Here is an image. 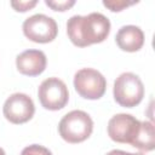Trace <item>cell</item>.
<instances>
[{
  "label": "cell",
  "mask_w": 155,
  "mask_h": 155,
  "mask_svg": "<svg viewBox=\"0 0 155 155\" xmlns=\"http://www.w3.org/2000/svg\"><path fill=\"white\" fill-rule=\"evenodd\" d=\"M110 33V21L101 12H91L87 16L75 15L67 22V34L78 47L103 42Z\"/></svg>",
  "instance_id": "obj_1"
},
{
  "label": "cell",
  "mask_w": 155,
  "mask_h": 155,
  "mask_svg": "<svg viewBox=\"0 0 155 155\" xmlns=\"http://www.w3.org/2000/svg\"><path fill=\"white\" fill-rule=\"evenodd\" d=\"M93 131V121L84 110L67 113L58 124L59 136L68 143L75 144L86 140Z\"/></svg>",
  "instance_id": "obj_2"
},
{
  "label": "cell",
  "mask_w": 155,
  "mask_h": 155,
  "mask_svg": "<svg viewBox=\"0 0 155 155\" xmlns=\"http://www.w3.org/2000/svg\"><path fill=\"white\" fill-rule=\"evenodd\" d=\"M113 94L115 102L125 108L138 105L144 97V85L138 75L133 73H122L114 81Z\"/></svg>",
  "instance_id": "obj_3"
},
{
  "label": "cell",
  "mask_w": 155,
  "mask_h": 155,
  "mask_svg": "<svg viewBox=\"0 0 155 155\" xmlns=\"http://www.w3.org/2000/svg\"><path fill=\"white\" fill-rule=\"evenodd\" d=\"M23 34L33 42L47 44L56 39L58 34V25L52 17L44 13H36L24 19Z\"/></svg>",
  "instance_id": "obj_4"
},
{
  "label": "cell",
  "mask_w": 155,
  "mask_h": 155,
  "mask_svg": "<svg viewBox=\"0 0 155 155\" xmlns=\"http://www.w3.org/2000/svg\"><path fill=\"white\" fill-rule=\"evenodd\" d=\"M74 87L82 98L99 99L105 93L107 80L98 70L82 68L74 75Z\"/></svg>",
  "instance_id": "obj_5"
},
{
  "label": "cell",
  "mask_w": 155,
  "mask_h": 155,
  "mask_svg": "<svg viewBox=\"0 0 155 155\" xmlns=\"http://www.w3.org/2000/svg\"><path fill=\"white\" fill-rule=\"evenodd\" d=\"M40 104L47 110L63 109L69 101V91L64 81L58 78L44 80L38 90Z\"/></svg>",
  "instance_id": "obj_6"
},
{
  "label": "cell",
  "mask_w": 155,
  "mask_h": 155,
  "mask_svg": "<svg viewBox=\"0 0 155 155\" xmlns=\"http://www.w3.org/2000/svg\"><path fill=\"white\" fill-rule=\"evenodd\" d=\"M140 127V121L131 114H116L114 115L107 126L108 136L116 143L131 144L134 142Z\"/></svg>",
  "instance_id": "obj_7"
},
{
  "label": "cell",
  "mask_w": 155,
  "mask_h": 155,
  "mask_svg": "<svg viewBox=\"0 0 155 155\" xmlns=\"http://www.w3.org/2000/svg\"><path fill=\"white\" fill-rule=\"evenodd\" d=\"M2 113L6 120L12 124L19 125L29 121L35 113L33 99L25 93H13L4 103Z\"/></svg>",
  "instance_id": "obj_8"
},
{
  "label": "cell",
  "mask_w": 155,
  "mask_h": 155,
  "mask_svg": "<svg viewBox=\"0 0 155 155\" xmlns=\"http://www.w3.org/2000/svg\"><path fill=\"white\" fill-rule=\"evenodd\" d=\"M47 64L46 54L41 50H25L16 57L17 70L27 76L40 75Z\"/></svg>",
  "instance_id": "obj_9"
},
{
  "label": "cell",
  "mask_w": 155,
  "mask_h": 155,
  "mask_svg": "<svg viewBox=\"0 0 155 155\" xmlns=\"http://www.w3.org/2000/svg\"><path fill=\"white\" fill-rule=\"evenodd\" d=\"M115 41L122 51L136 52L139 51L144 44V33L137 25H124L117 30Z\"/></svg>",
  "instance_id": "obj_10"
},
{
  "label": "cell",
  "mask_w": 155,
  "mask_h": 155,
  "mask_svg": "<svg viewBox=\"0 0 155 155\" xmlns=\"http://www.w3.org/2000/svg\"><path fill=\"white\" fill-rule=\"evenodd\" d=\"M132 147L143 150L151 151L155 148V130L151 121H142L139 132L132 143Z\"/></svg>",
  "instance_id": "obj_11"
},
{
  "label": "cell",
  "mask_w": 155,
  "mask_h": 155,
  "mask_svg": "<svg viewBox=\"0 0 155 155\" xmlns=\"http://www.w3.org/2000/svg\"><path fill=\"white\" fill-rule=\"evenodd\" d=\"M137 1H125V0H103V5L105 7H108L110 11L113 12H120L122 11L125 7L131 6L133 4H136Z\"/></svg>",
  "instance_id": "obj_12"
},
{
  "label": "cell",
  "mask_w": 155,
  "mask_h": 155,
  "mask_svg": "<svg viewBox=\"0 0 155 155\" xmlns=\"http://www.w3.org/2000/svg\"><path fill=\"white\" fill-rule=\"evenodd\" d=\"M21 155H52L51 150L42 147V145H39V144H31V145H28L25 147Z\"/></svg>",
  "instance_id": "obj_13"
},
{
  "label": "cell",
  "mask_w": 155,
  "mask_h": 155,
  "mask_svg": "<svg viewBox=\"0 0 155 155\" xmlns=\"http://www.w3.org/2000/svg\"><path fill=\"white\" fill-rule=\"evenodd\" d=\"M45 4L51 7L53 11H67L68 8H70L71 6L75 5L74 0H65V1H50V0H45Z\"/></svg>",
  "instance_id": "obj_14"
},
{
  "label": "cell",
  "mask_w": 155,
  "mask_h": 155,
  "mask_svg": "<svg viewBox=\"0 0 155 155\" xmlns=\"http://www.w3.org/2000/svg\"><path fill=\"white\" fill-rule=\"evenodd\" d=\"M36 4H38L36 0H33V1H11V6L18 12H25V11L30 10L31 7H34Z\"/></svg>",
  "instance_id": "obj_15"
},
{
  "label": "cell",
  "mask_w": 155,
  "mask_h": 155,
  "mask_svg": "<svg viewBox=\"0 0 155 155\" xmlns=\"http://www.w3.org/2000/svg\"><path fill=\"white\" fill-rule=\"evenodd\" d=\"M107 155H145L143 153H128V151H124L120 149H114L111 151H109Z\"/></svg>",
  "instance_id": "obj_16"
},
{
  "label": "cell",
  "mask_w": 155,
  "mask_h": 155,
  "mask_svg": "<svg viewBox=\"0 0 155 155\" xmlns=\"http://www.w3.org/2000/svg\"><path fill=\"white\" fill-rule=\"evenodd\" d=\"M0 155H6V154H5V151H4V149H2V148H0Z\"/></svg>",
  "instance_id": "obj_17"
}]
</instances>
